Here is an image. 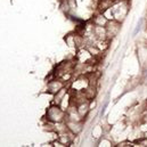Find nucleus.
I'll list each match as a JSON object with an SVG mask.
<instances>
[{
  "mask_svg": "<svg viewBox=\"0 0 147 147\" xmlns=\"http://www.w3.org/2000/svg\"><path fill=\"white\" fill-rule=\"evenodd\" d=\"M109 22V18L104 15V13H99L98 15H96V17L94 18L92 23L95 25H99V26H105Z\"/></svg>",
  "mask_w": 147,
  "mask_h": 147,
  "instance_id": "6",
  "label": "nucleus"
},
{
  "mask_svg": "<svg viewBox=\"0 0 147 147\" xmlns=\"http://www.w3.org/2000/svg\"><path fill=\"white\" fill-rule=\"evenodd\" d=\"M64 81L62 79H55L53 81H49L48 83V91L51 94H56L57 91H59L62 88H64Z\"/></svg>",
  "mask_w": 147,
  "mask_h": 147,
  "instance_id": "4",
  "label": "nucleus"
},
{
  "mask_svg": "<svg viewBox=\"0 0 147 147\" xmlns=\"http://www.w3.org/2000/svg\"><path fill=\"white\" fill-rule=\"evenodd\" d=\"M65 123L67 125V129L73 135H78L82 130V121H66Z\"/></svg>",
  "mask_w": 147,
  "mask_h": 147,
  "instance_id": "5",
  "label": "nucleus"
},
{
  "mask_svg": "<svg viewBox=\"0 0 147 147\" xmlns=\"http://www.w3.org/2000/svg\"><path fill=\"white\" fill-rule=\"evenodd\" d=\"M66 113L61 109L59 105H53L47 111V119L51 123H58V122H64Z\"/></svg>",
  "mask_w": 147,
  "mask_h": 147,
  "instance_id": "2",
  "label": "nucleus"
},
{
  "mask_svg": "<svg viewBox=\"0 0 147 147\" xmlns=\"http://www.w3.org/2000/svg\"><path fill=\"white\" fill-rule=\"evenodd\" d=\"M111 11V16H112V20H115L120 23H122L129 10H130V5H129V0H122V1H117V2H114L113 6L109 9Z\"/></svg>",
  "mask_w": 147,
  "mask_h": 147,
  "instance_id": "1",
  "label": "nucleus"
},
{
  "mask_svg": "<svg viewBox=\"0 0 147 147\" xmlns=\"http://www.w3.org/2000/svg\"><path fill=\"white\" fill-rule=\"evenodd\" d=\"M106 29V34H107V40L110 41L111 39L116 37L121 30V23L115 21V20H109L107 24L105 25Z\"/></svg>",
  "mask_w": 147,
  "mask_h": 147,
  "instance_id": "3",
  "label": "nucleus"
},
{
  "mask_svg": "<svg viewBox=\"0 0 147 147\" xmlns=\"http://www.w3.org/2000/svg\"><path fill=\"white\" fill-rule=\"evenodd\" d=\"M66 92H67V90L65 89V88H62L59 91H57L56 94H55V98H54V103L56 104V105H59L61 106V104H62V102H63V99H65V96H66Z\"/></svg>",
  "mask_w": 147,
  "mask_h": 147,
  "instance_id": "7",
  "label": "nucleus"
}]
</instances>
